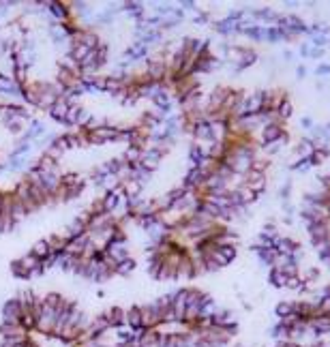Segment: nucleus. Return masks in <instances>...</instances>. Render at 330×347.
Masks as SVG:
<instances>
[{
    "instance_id": "45",
    "label": "nucleus",
    "mask_w": 330,
    "mask_h": 347,
    "mask_svg": "<svg viewBox=\"0 0 330 347\" xmlns=\"http://www.w3.org/2000/svg\"><path fill=\"white\" fill-rule=\"evenodd\" d=\"M208 20H210V18H208L206 13H197V15H195V22L200 24V26H204V24H206Z\"/></svg>"
},
{
    "instance_id": "19",
    "label": "nucleus",
    "mask_w": 330,
    "mask_h": 347,
    "mask_svg": "<svg viewBox=\"0 0 330 347\" xmlns=\"http://www.w3.org/2000/svg\"><path fill=\"white\" fill-rule=\"evenodd\" d=\"M215 30L219 32V35H234V32H238V20L225 18V20L215 24Z\"/></svg>"
},
{
    "instance_id": "9",
    "label": "nucleus",
    "mask_w": 330,
    "mask_h": 347,
    "mask_svg": "<svg viewBox=\"0 0 330 347\" xmlns=\"http://www.w3.org/2000/svg\"><path fill=\"white\" fill-rule=\"evenodd\" d=\"M309 330L311 334L315 336H324V334H330V315H315L309 319Z\"/></svg>"
},
{
    "instance_id": "33",
    "label": "nucleus",
    "mask_w": 330,
    "mask_h": 347,
    "mask_svg": "<svg viewBox=\"0 0 330 347\" xmlns=\"http://www.w3.org/2000/svg\"><path fill=\"white\" fill-rule=\"evenodd\" d=\"M135 259L133 257H129V259H124V261H120V264L116 266V274H120V276H129L133 270H135Z\"/></svg>"
},
{
    "instance_id": "16",
    "label": "nucleus",
    "mask_w": 330,
    "mask_h": 347,
    "mask_svg": "<svg viewBox=\"0 0 330 347\" xmlns=\"http://www.w3.org/2000/svg\"><path fill=\"white\" fill-rule=\"evenodd\" d=\"M67 112H69V103H67L64 99H58L56 103L49 107V118L52 120H56V122H64V116H67Z\"/></svg>"
},
{
    "instance_id": "35",
    "label": "nucleus",
    "mask_w": 330,
    "mask_h": 347,
    "mask_svg": "<svg viewBox=\"0 0 330 347\" xmlns=\"http://www.w3.org/2000/svg\"><path fill=\"white\" fill-rule=\"evenodd\" d=\"M11 272H13V276H18V279H28V270L22 266L20 259H15L11 264Z\"/></svg>"
},
{
    "instance_id": "27",
    "label": "nucleus",
    "mask_w": 330,
    "mask_h": 347,
    "mask_svg": "<svg viewBox=\"0 0 330 347\" xmlns=\"http://www.w3.org/2000/svg\"><path fill=\"white\" fill-rule=\"evenodd\" d=\"M30 253H32V255H35L37 259H41V261H43V259H47L49 255H52V251H49V244H47L45 240H39V242H35V244H32Z\"/></svg>"
},
{
    "instance_id": "20",
    "label": "nucleus",
    "mask_w": 330,
    "mask_h": 347,
    "mask_svg": "<svg viewBox=\"0 0 330 347\" xmlns=\"http://www.w3.org/2000/svg\"><path fill=\"white\" fill-rule=\"evenodd\" d=\"M45 242L49 244V251L52 253H64V249H67V240L64 238V234H52L49 238H45Z\"/></svg>"
},
{
    "instance_id": "32",
    "label": "nucleus",
    "mask_w": 330,
    "mask_h": 347,
    "mask_svg": "<svg viewBox=\"0 0 330 347\" xmlns=\"http://www.w3.org/2000/svg\"><path fill=\"white\" fill-rule=\"evenodd\" d=\"M217 251L221 253V257L227 261V264H232L238 255V249H236V244H221V247H217Z\"/></svg>"
},
{
    "instance_id": "29",
    "label": "nucleus",
    "mask_w": 330,
    "mask_h": 347,
    "mask_svg": "<svg viewBox=\"0 0 330 347\" xmlns=\"http://www.w3.org/2000/svg\"><path fill=\"white\" fill-rule=\"evenodd\" d=\"M313 150H315V142L313 140H302L298 146H296V152H298L300 159H311Z\"/></svg>"
},
{
    "instance_id": "21",
    "label": "nucleus",
    "mask_w": 330,
    "mask_h": 347,
    "mask_svg": "<svg viewBox=\"0 0 330 347\" xmlns=\"http://www.w3.org/2000/svg\"><path fill=\"white\" fill-rule=\"evenodd\" d=\"M142 155H144L142 148H138V146H126L122 159H124L126 165H140L142 163Z\"/></svg>"
},
{
    "instance_id": "24",
    "label": "nucleus",
    "mask_w": 330,
    "mask_h": 347,
    "mask_svg": "<svg viewBox=\"0 0 330 347\" xmlns=\"http://www.w3.org/2000/svg\"><path fill=\"white\" fill-rule=\"evenodd\" d=\"M275 315L279 319H287V317H292L294 315V300H281L275 307Z\"/></svg>"
},
{
    "instance_id": "22",
    "label": "nucleus",
    "mask_w": 330,
    "mask_h": 347,
    "mask_svg": "<svg viewBox=\"0 0 330 347\" xmlns=\"http://www.w3.org/2000/svg\"><path fill=\"white\" fill-rule=\"evenodd\" d=\"M126 326H129L131 330L144 328V326H142V311H140V307L126 309Z\"/></svg>"
},
{
    "instance_id": "13",
    "label": "nucleus",
    "mask_w": 330,
    "mask_h": 347,
    "mask_svg": "<svg viewBox=\"0 0 330 347\" xmlns=\"http://www.w3.org/2000/svg\"><path fill=\"white\" fill-rule=\"evenodd\" d=\"M47 35H49V39H52L56 45H62V43L69 45V37H67V32H64V26H62V24L49 22V26H47Z\"/></svg>"
},
{
    "instance_id": "25",
    "label": "nucleus",
    "mask_w": 330,
    "mask_h": 347,
    "mask_svg": "<svg viewBox=\"0 0 330 347\" xmlns=\"http://www.w3.org/2000/svg\"><path fill=\"white\" fill-rule=\"evenodd\" d=\"M255 60H257L255 52H251V49H247V47H242V54H240V58H238V62H236V69L242 71V69H247V66H251Z\"/></svg>"
},
{
    "instance_id": "3",
    "label": "nucleus",
    "mask_w": 330,
    "mask_h": 347,
    "mask_svg": "<svg viewBox=\"0 0 330 347\" xmlns=\"http://www.w3.org/2000/svg\"><path fill=\"white\" fill-rule=\"evenodd\" d=\"M287 99H290V97H287L285 90H264V112L266 114H275Z\"/></svg>"
},
{
    "instance_id": "49",
    "label": "nucleus",
    "mask_w": 330,
    "mask_h": 347,
    "mask_svg": "<svg viewBox=\"0 0 330 347\" xmlns=\"http://www.w3.org/2000/svg\"><path fill=\"white\" fill-rule=\"evenodd\" d=\"M290 189H292V184H290V182H285V184H283V189H281V197H283V199H287V193H290Z\"/></svg>"
},
{
    "instance_id": "7",
    "label": "nucleus",
    "mask_w": 330,
    "mask_h": 347,
    "mask_svg": "<svg viewBox=\"0 0 330 347\" xmlns=\"http://www.w3.org/2000/svg\"><path fill=\"white\" fill-rule=\"evenodd\" d=\"M150 56V47L144 45L142 41H133V43L126 47V52L122 54V58H126V60L131 62H138V60H146V58Z\"/></svg>"
},
{
    "instance_id": "6",
    "label": "nucleus",
    "mask_w": 330,
    "mask_h": 347,
    "mask_svg": "<svg viewBox=\"0 0 330 347\" xmlns=\"http://www.w3.org/2000/svg\"><path fill=\"white\" fill-rule=\"evenodd\" d=\"M187 302H189V287H182V290L174 292L172 309H174L176 321H184V313H187Z\"/></svg>"
},
{
    "instance_id": "51",
    "label": "nucleus",
    "mask_w": 330,
    "mask_h": 347,
    "mask_svg": "<svg viewBox=\"0 0 330 347\" xmlns=\"http://www.w3.org/2000/svg\"><path fill=\"white\" fill-rule=\"evenodd\" d=\"M300 54H302V56H309V54H311V45H302V47H300Z\"/></svg>"
},
{
    "instance_id": "28",
    "label": "nucleus",
    "mask_w": 330,
    "mask_h": 347,
    "mask_svg": "<svg viewBox=\"0 0 330 347\" xmlns=\"http://www.w3.org/2000/svg\"><path fill=\"white\" fill-rule=\"evenodd\" d=\"M253 253H257V257H259V261L264 266H273L275 264V259H277V249L273 247V249H259V251H253Z\"/></svg>"
},
{
    "instance_id": "31",
    "label": "nucleus",
    "mask_w": 330,
    "mask_h": 347,
    "mask_svg": "<svg viewBox=\"0 0 330 347\" xmlns=\"http://www.w3.org/2000/svg\"><path fill=\"white\" fill-rule=\"evenodd\" d=\"M30 150H32V144L20 140V142H15V146H13V150L9 152V157H28Z\"/></svg>"
},
{
    "instance_id": "8",
    "label": "nucleus",
    "mask_w": 330,
    "mask_h": 347,
    "mask_svg": "<svg viewBox=\"0 0 330 347\" xmlns=\"http://www.w3.org/2000/svg\"><path fill=\"white\" fill-rule=\"evenodd\" d=\"M105 255L109 259H114L116 264H120V261L124 259H129V247H126V240L124 242H109L107 247H105Z\"/></svg>"
},
{
    "instance_id": "50",
    "label": "nucleus",
    "mask_w": 330,
    "mask_h": 347,
    "mask_svg": "<svg viewBox=\"0 0 330 347\" xmlns=\"http://www.w3.org/2000/svg\"><path fill=\"white\" fill-rule=\"evenodd\" d=\"M321 54H324V49H319V47H311V54H309V56H313V58H319Z\"/></svg>"
},
{
    "instance_id": "4",
    "label": "nucleus",
    "mask_w": 330,
    "mask_h": 347,
    "mask_svg": "<svg viewBox=\"0 0 330 347\" xmlns=\"http://www.w3.org/2000/svg\"><path fill=\"white\" fill-rule=\"evenodd\" d=\"M142 311V326L150 330V328H159L161 324H163V319H161V313L157 309V304L155 302H150V304H144V307H140Z\"/></svg>"
},
{
    "instance_id": "38",
    "label": "nucleus",
    "mask_w": 330,
    "mask_h": 347,
    "mask_svg": "<svg viewBox=\"0 0 330 347\" xmlns=\"http://www.w3.org/2000/svg\"><path fill=\"white\" fill-rule=\"evenodd\" d=\"M311 165H313L311 159H298V161H296V163L292 165V169H296V172H307Z\"/></svg>"
},
{
    "instance_id": "39",
    "label": "nucleus",
    "mask_w": 330,
    "mask_h": 347,
    "mask_svg": "<svg viewBox=\"0 0 330 347\" xmlns=\"http://www.w3.org/2000/svg\"><path fill=\"white\" fill-rule=\"evenodd\" d=\"M317 276H319V272H317V268H309V270H307V274H304V279H307V281H304V283L317 281Z\"/></svg>"
},
{
    "instance_id": "42",
    "label": "nucleus",
    "mask_w": 330,
    "mask_h": 347,
    "mask_svg": "<svg viewBox=\"0 0 330 347\" xmlns=\"http://www.w3.org/2000/svg\"><path fill=\"white\" fill-rule=\"evenodd\" d=\"M180 9L182 11H195V3H191V0H184V3H180Z\"/></svg>"
},
{
    "instance_id": "26",
    "label": "nucleus",
    "mask_w": 330,
    "mask_h": 347,
    "mask_svg": "<svg viewBox=\"0 0 330 347\" xmlns=\"http://www.w3.org/2000/svg\"><path fill=\"white\" fill-rule=\"evenodd\" d=\"M268 283L273 287H287V276L283 274V270L279 268H270V274H268Z\"/></svg>"
},
{
    "instance_id": "36",
    "label": "nucleus",
    "mask_w": 330,
    "mask_h": 347,
    "mask_svg": "<svg viewBox=\"0 0 330 347\" xmlns=\"http://www.w3.org/2000/svg\"><path fill=\"white\" fill-rule=\"evenodd\" d=\"M268 41H270V43H279V41H285V35H283V30L279 28V26H273V28H268Z\"/></svg>"
},
{
    "instance_id": "12",
    "label": "nucleus",
    "mask_w": 330,
    "mask_h": 347,
    "mask_svg": "<svg viewBox=\"0 0 330 347\" xmlns=\"http://www.w3.org/2000/svg\"><path fill=\"white\" fill-rule=\"evenodd\" d=\"M161 159H163V155H161L155 146H148L142 155V167H146L148 172H155V169L159 167V163H161Z\"/></svg>"
},
{
    "instance_id": "30",
    "label": "nucleus",
    "mask_w": 330,
    "mask_h": 347,
    "mask_svg": "<svg viewBox=\"0 0 330 347\" xmlns=\"http://www.w3.org/2000/svg\"><path fill=\"white\" fill-rule=\"evenodd\" d=\"M80 109L82 105H71L69 107V112H67L64 116V126H69V129H78V116H80Z\"/></svg>"
},
{
    "instance_id": "2",
    "label": "nucleus",
    "mask_w": 330,
    "mask_h": 347,
    "mask_svg": "<svg viewBox=\"0 0 330 347\" xmlns=\"http://www.w3.org/2000/svg\"><path fill=\"white\" fill-rule=\"evenodd\" d=\"M24 309L18 298H11L3 304V324H22Z\"/></svg>"
},
{
    "instance_id": "23",
    "label": "nucleus",
    "mask_w": 330,
    "mask_h": 347,
    "mask_svg": "<svg viewBox=\"0 0 330 347\" xmlns=\"http://www.w3.org/2000/svg\"><path fill=\"white\" fill-rule=\"evenodd\" d=\"M159 338H161L159 330L157 328H150V330H144L140 343H142V347H157L159 345Z\"/></svg>"
},
{
    "instance_id": "1",
    "label": "nucleus",
    "mask_w": 330,
    "mask_h": 347,
    "mask_svg": "<svg viewBox=\"0 0 330 347\" xmlns=\"http://www.w3.org/2000/svg\"><path fill=\"white\" fill-rule=\"evenodd\" d=\"M45 13L49 15V20L56 22V24H64V22H69L73 18L71 9H69V3H62V0H52Z\"/></svg>"
},
{
    "instance_id": "10",
    "label": "nucleus",
    "mask_w": 330,
    "mask_h": 347,
    "mask_svg": "<svg viewBox=\"0 0 330 347\" xmlns=\"http://www.w3.org/2000/svg\"><path fill=\"white\" fill-rule=\"evenodd\" d=\"M103 317L107 319V324H109V328H112V330L126 326V311L120 309V307H112V309L103 311Z\"/></svg>"
},
{
    "instance_id": "48",
    "label": "nucleus",
    "mask_w": 330,
    "mask_h": 347,
    "mask_svg": "<svg viewBox=\"0 0 330 347\" xmlns=\"http://www.w3.org/2000/svg\"><path fill=\"white\" fill-rule=\"evenodd\" d=\"M277 347H302L300 343H296V341H281Z\"/></svg>"
},
{
    "instance_id": "5",
    "label": "nucleus",
    "mask_w": 330,
    "mask_h": 347,
    "mask_svg": "<svg viewBox=\"0 0 330 347\" xmlns=\"http://www.w3.org/2000/svg\"><path fill=\"white\" fill-rule=\"evenodd\" d=\"M283 133H285V129H283L281 122H268V124H264L259 129V142H261L259 146H266V144H273L277 140H281Z\"/></svg>"
},
{
    "instance_id": "47",
    "label": "nucleus",
    "mask_w": 330,
    "mask_h": 347,
    "mask_svg": "<svg viewBox=\"0 0 330 347\" xmlns=\"http://www.w3.org/2000/svg\"><path fill=\"white\" fill-rule=\"evenodd\" d=\"M300 124H302L307 131H311V129H313V120H311V118H307V116H304L302 120H300Z\"/></svg>"
},
{
    "instance_id": "18",
    "label": "nucleus",
    "mask_w": 330,
    "mask_h": 347,
    "mask_svg": "<svg viewBox=\"0 0 330 347\" xmlns=\"http://www.w3.org/2000/svg\"><path fill=\"white\" fill-rule=\"evenodd\" d=\"M11 199H13V204H11V217H13V223L18 225V223L22 221V219H26V217H28L30 213H28V208L24 206L22 201H20L18 197L13 195V193H11Z\"/></svg>"
},
{
    "instance_id": "52",
    "label": "nucleus",
    "mask_w": 330,
    "mask_h": 347,
    "mask_svg": "<svg viewBox=\"0 0 330 347\" xmlns=\"http://www.w3.org/2000/svg\"><path fill=\"white\" fill-rule=\"evenodd\" d=\"M298 78H304V66H298Z\"/></svg>"
},
{
    "instance_id": "34",
    "label": "nucleus",
    "mask_w": 330,
    "mask_h": 347,
    "mask_svg": "<svg viewBox=\"0 0 330 347\" xmlns=\"http://www.w3.org/2000/svg\"><path fill=\"white\" fill-rule=\"evenodd\" d=\"M275 114L279 116V120H281V122H285V120H290V118H292V114H294L292 101H290V99H287V101H285V103H283L281 107H279V109H277V112H275Z\"/></svg>"
},
{
    "instance_id": "40",
    "label": "nucleus",
    "mask_w": 330,
    "mask_h": 347,
    "mask_svg": "<svg viewBox=\"0 0 330 347\" xmlns=\"http://www.w3.org/2000/svg\"><path fill=\"white\" fill-rule=\"evenodd\" d=\"M313 45L315 47H324L326 45V35H313Z\"/></svg>"
},
{
    "instance_id": "53",
    "label": "nucleus",
    "mask_w": 330,
    "mask_h": 347,
    "mask_svg": "<svg viewBox=\"0 0 330 347\" xmlns=\"http://www.w3.org/2000/svg\"><path fill=\"white\" fill-rule=\"evenodd\" d=\"M0 215H3V191H0Z\"/></svg>"
},
{
    "instance_id": "44",
    "label": "nucleus",
    "mask_w": 330,
    "mask_h": 347,
    "mask_svg": "<svg viewBox=\"0 0 330 347\" xmlns=\"http://www.w3.org/2000/svg\"><path fill=\"white\" fill-rule=\"evenodd\" d=\"M114 347H142L140 341H126V343H114Z\"/></svg>"
},
{
    "instance_id": "14",
    "label": "nucleus",
    "mask_w": 330,
    "mask_h": 347,
    "mask_svg": "<svg viewBox=\"0 0 330 347\" xmlns=\"http://www.w3.org/2000/svg\"><path fill=\"white\" fill-rule=\"evenodd\" d=\"M20 261H22V266L28 270V276H37V274L43 272V264H41V259H37L32 253H26Z\"/></svg>"
},
{
    "instance_id": "15",
    "label": "nucleus",
    "mask_w": 330,
    "mask_h": 347,
    "mask_svg": "<svg viewBox=\"0 0 330 347\" xmlns=\"http://www.w3.org/2000/svg\"><path fill=\"white\" fill-rule=\"evenodd\" d=\"M273 244H275V249H277L279 255H292V253L298 249V242L292 240V238H283V236H279Z\"/></svg>"
},
{
    "instance_id": "43",
    "label": "nucleus",
    "mask_w": 330,
    "mask_h": 347,
    "mask_svg": "<svg viewBox=\"0 0 330 347\" xmlns=\"http://www.w3.org/2000/svg\"><path fill=\"white\" fill-rule=\"evenodd\" d=\"M15 3H0V18H3V15H7L9 13V9L13 7Z\"/></svg>"
},
{
    "instance_id": "37",
    "label": "nucleus",
    "mask_w": 330,
    "mask_h": 347,
    "mask_svg": "<svg viewBox=\"0 0 330 347\" xmlns=\"http://www.w3.org/2000/svg\"><path fill=\"white\" fill-rule=\"evenodd\" d=\"M259 236H261V238H268V240H273V242H275V240L279 238V234H277V227H275V223H273V225H270V223H266V225H264V230H261V234H259Z\"/></svg>"
},
{
    "instance_id": "17",
    "label": "nucleus",
    "mask_w": 330,
    "mask_h": 347,
    "mask_svg": "<svg viewBox=\"0 0 330 347\" xmlns=\"http://www.w3.org/2000/svg\"><path fill=\"white\" fill-rule=\"evenodd\" d=\"M206 157H208L206 146H202V144H197V142L189 146V161H191V167H197Z\"/></svg>"
},
{
    "instance_id": "46",
    "label": "nucleus",
    "mask_w": 330,
    "mask_h": 347,
    "mask_svg": "<svg viewBox=\"0 0 330 347\" xmlns=\"http://www.w3.org/2000/svg\"><path fill=\"white\" fill-rule=\"evenodd\" d=\"M319 298H321V300H330V283L319 292Z\"/></svg>"
},
{
    "instance_id": "41",
    "label": "nucleus",
    "mask_w": 330,
    "mask_h": 347,
    "mask_svg": "<svg viewBox=\"0 0 330 347\" xmlns=\"http://www.w3.org/2000/svg\"><path fill=\"white\" fill-rule=\"evenodd\" d=\"M315 73L319 75V78H324V75H328V73H330V64H319L317 69H315Z\"/></svg>"
},
{
    "instance_id": "11",
    "label": "nucleus",
    "mask_w": 330,
    "mask_h": 347,
    "mask_svg": "<svg viewBox=\"0 0 330 347\" xmlns=\"http://www.w3.org/2000/svg\"><path fill=\"white\" fill-rule=\"evenodd\" d=\"M88 242H90V236L88 234L80 236V238H73V240L67 242L64 253H67V255H73V257H82L84 251H86V247H88Z\"/></svg>"
}]
</instances>
